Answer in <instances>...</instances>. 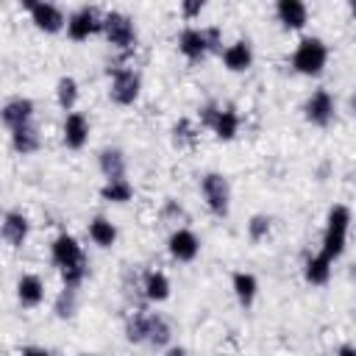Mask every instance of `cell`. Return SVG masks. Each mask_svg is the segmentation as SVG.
I'll list each match as a JSON object with an SVG mask.
<instances>
[{
	"mask_svg": "<svg viewBox=\"0 0 356 356\" xmlns=\"http://www.w3.org/2000/svg\"><path fill=\"white\" fill-rule=\"evenodd\" d=\"M50 261L61 275V286H81L89 273V259L78 236L61 231L50 239Z\"/></svg>",
	"mask_w": 356,
	"mask_h": 356,
	"instance_id": "obj_1",
	"label": "cell"
},
{
	"mask_svg": "<svg viewBox=\"0 0 356 356\" xmlns=\"http://www.w3.org/2000/svg\"><path fill=\"white\" fill-rule=\"evenodd\" d=\"M350 222L353 214L345 203H334L325 214V228H323V242H320V253H325L331 261H337L345 248H348V234H350Z\"/></svg>",
	"mask_w": 356,
	"mask_h": 356,
	"instance_id": "obj_2",
	"label": "cell"
},
{
	"mask_svg": "<svg viewBox=\"0 0 356 356\" xmlns=\"http://www.w3.org/2000/svg\"><path fill=\"white\" fill-rule=\"evenodd\" d=\"M328 56H331V53H328V44H325L320 36H303V39L295 44V50H292V56H289V64H292V70H295L298 75L317 78V75L325 72Z\"/></svg>",
	"mask_w": 356,
	"mask_h": 356,
	"instance_id": "obj_3",
	"label": "cell"
},
{
	"mask_svg": "<svg viewBox=\"0 0 356 356\" xmlns=\"http://www.w3.org/2000/svg\"><path fill=\"white\" fill-rule=\"evenodd\" d=\"M200 128H209L214 139L231 142L236 139L242 128V117L234 106H217V103H203L200 106Z\"/></svg>",
	"mask_w": 356,
	"mask_h": 356,
	"instance_id": "obj_4",
	"label": "cell"
},
{
	"mask_svg": "<svg viewBox=\"0 0 356 356\" xmlns=\"http://www.w3.org/2000/svg\"><path fill=\"white\" fill-rule=\"evenodd\" d=\"M103 36H106V42L117 53H131L136 47V42H139V31H136L134 17H128L125 11H117V8L106 11V17H103Z\"/></svg>",
	"mask_w": 356,
	"mask_h": 356,
	"instance_id": "obj_5",
	"label": "cell"
},
{
	"mask_svg": "<svg viewBox=\"0 0 356 356\" xmlns=\"http://www.w3.org/2000/svg\"><path fill=\"white\" fill-rule=\"evenodd\" d=\"M142 95V75L134 67H114L108 70V100L114 106H134Z\"/></svg>",
	"mask_w": 356,
	"mask_h": 356,
	"instance_id": "obj_6",
	"label": "cell"
},
{
	"mask_svg": "<svg viewBox=\"0 0 356 356\" xmlns=\"http://www.w3.org/2000/svg\"><path fill=\"white\" fill-rule=\"evenodd\" d=\"M200 197H203L209 214H214L220 220L228 217V211H231V184L222 172L211 170V172L200 175Z\"/></svg>",
	"mask_w": 356,
	"mask_h": 356,
	"instance_id": "obj_7",
	"label": "cell"
},
{
	"mask_svg": "<svg viewBox=\"0 0 356 356\" xmlns=\"http://www.w3.org/2000/svg\"><path fill=\"white\" fill-rule=\"evenodd\" d=\"M103 17L97 6H78L67 14V39L70 42H89L95 33H103Z\"/></svg>",
	"mask_w": 356,
	"mask_h": 356,
	"instance_id": "obj_8",
	"label": "cell"
},
{
	"mask_svg": "<svg viewBox=\"0 0 356 356\" xmlns=\"http://www.w3.org/2000/svg\"><path fill=\"white\" fill-rule=\"evenodd\" d=\"M22 8L28 11V17H31L36 31H42V33H61V31H67V14L61 11V6L44 3V0H25Z\"/></svg>",
	"mask_w": 356,
	"mask_h": 356,
	"instance_id": "obj_9",
	"label": "cell"
},
{
	"mask_svg": "<svg viewBox=\"0 0 356 356\" xmlns=\"http://www.w3.org/2000/svg\"><path fill=\"white\" fill-rule=\"evenodd\" d=\"M303 117L314 128H328L334 122V117H337V100H334V95L328 89H323V86L314 89L303 100Z\"/></svg>",
	"mask_w": 356,
	"mask_h": 356,
	"instance_id": "obj_10",
	"label": "cell"
},
{
	"mask_svg": "<svg viewBox=\"0 0 356 356\" xmlns=\"http://www.w3.org/2000/svg\"><path fill=\"white\" fill-rule=\"evenodd\" d=\"M175 44H178V53H181L189 64H200V61L211 53L209 33H206V28H197V25H186V28H181Z\"/></svg>",
	"mask_w": 356,
	"mask_h": 356,
	"instance_id": "obj_11",
	"label": "cell"
},
{
	"mask_svg": "<svg viewBox=\"0 0 356 356\" xmlns=\"http://www.w3.org/2000/svg\"><path fill=\"white\" fill-rule=\"evenodd\" d=\"M167 253H170L172 261H178V264L195 261V259L200 256V239H197V234H195L192 228H186V225L172 228L170 236H167Z\"/></svg>",
	"mask_w": 356,
	"mask_h": 356,
	"instance_id": "obj_12",
	"label": "cell"
},
{
	"mask_svg": "<svg viewBox=\"0 0 356 356\" xmlns=\"http://www.w3.org/2000/svg\"><path fill=\"white\" fill-rule=\"evenodd\" d=\"M33 117H36V103L31 97H22V95L8 97L3 103V108H0V120L8 128V134L17 131V128H22V125H31Z\"/></svg>",
	"mask_w": 356,
	"mask_h": 356,
	"instance_id": "obj_13",
	"label": "cell"
},
{
	"mask_svg": "<svg viewBox=\"0 0 356 356\" xmlns=\"http://www.w3.org/2000/svg\"><path fill=\"white\" fill-rule=\"evenodd\" d=\"M89 134H92V122L83 111H70L64 114V122H61V142L67 150H81L86 147L89 142Z\"/></svg>",
	"mask_w": 356,
	"mask_h": 356,
	"instance_id": "obj_14",
	"label": "cell"
},
{
	"mask_svg": "<svg viewBox=\"0 0 356 356\" xmlns=\"http://www.w3.org/2000/svg\"><path fill=\"white\" fill-rule=\"evenodd\" d=\"M0 236H3V242L8 248H14V250L22 248L28 242V236H31V220H28V214H22L17 209H8L3 214V222H0Z\"/></svg>",
	"mask_w": 356,
	"mask_h": 356,
	"instance_id": "obj_15",
	"label": "cell"
},
{
	"mask_svg": "<svg viewBox=\"0 0 356 356\" xmlns=\"http://www.w3.org/2000/svg\"><path fill=\"white\" fill-rule=\"evenodd\" d=\"M14 295H17V303H19L22 309H39V306L44 303V295H47L42 275H36V273H22V275L17 278V284H14Z\"/></svg>",
	"mask_w": 356,
	"mask_h": 356,
	"instance_id": "obj_16",
	"label": "cell"
},
{
	"mask_svg": "<svg viewBox=\"0 0 356 356\" xmlns=\"http://www.w3.org/2000/svg\"><path fill=\"white\" fill-rule=\"evenodd\" d=\"M253 44L248 42V39H236V42H231V44H225L222 47V53H220V61H222V67L228 70V72H248L250 67H253Z\"/></svg>",
	"mask_w": 356,
	"mask_h": 356,
	"instance_id": "obj_17",
	"label": "cell"
},
{
	"mask_svg": "<svg viewBox=\"0 0 356 356\" xmlns=\"http://www.w3.org/2000/svg\"><path fill=\"white\" fill-rule=\"evenodd\" d=\"M275 19L281 22L284 31H303L309 22V6L303 0H278Z\"/></svg>",
	"mask_w": 356,
	"mask_h": 356,
	"instance_id": "obj_18",
	"label": "cell"
},
{
	"mask_svg": "<svg viewBox=\"0 0 356 356\" xmlns=\"http://www.w3.org/2000/svg\"><path fill=\"white\" fill-rule=\"evenodd\" d=\"M142 295H145V300H150V303H164V300H170V295H172L170 275H167L164 270H147V273L142 275Z\"/></svg>",
	"mask_w": 356,
	"mask_h": 356,
	"instance_id": "obj_19",
	"label": "cell"
},
{
	"mask_svg": "<svg viewBox=\"0 0 356 356\" xmlns=\"http://www.w3.org/2000/svg\"><path fill=\"white\" fill-rule=\"evenodd\" d=\"M97 170L106 181H117V178H125L128 172V159L120 147H103L97 153Z\"/></svg>",
	"mask_w": 356,
	"mask_h": 356,
	"instance_id": "obj_20",
	"label": "cell"
},
{
	"mask_svg": "<svg viewBox=\"0 0 356 356\" xmlns=\"http://www.w3.org/2000/svg\"><path fill=\"white\" fill-rule=\"evenodd\" d=\"M231 289H234L236 303L242 309H250L256 303V298H259V278L253 273H248V270H236L231 275Z\"/></svg>",
	"mask_w": 356,
	"mask_h": 356,
	"instance_id": "obj_21",
	"label": "cell"
},
{
	"mask_svg": "<svg viewBox=\"0 0 356 356\" xmlns=\"http://www.w3.org/2000/svg\"><path fill=\"white\" fill-rule=\"evenodd\" d=\"M331 267H334V261L325 256V253H312L306 261H303V278H306V284H312V286H325L328 281H331Z\"/></svg>",
	"mask_w": 356,
	"mask_h": 356,
	"instance_id": "obj_22",
	"label": "cell"
},
{
	"mask_svg": "<svg viewBox=\"0 0 356 356\" xmlns=\"http://www.w3.org/2000/svg\"><path fill=\"white\" fill-rule=\"evenodd\" d=\"M86 234H89L92 245H97V248H103V250H106V248H114V242H117V236H120L117 225H114L108 217H103V214H95V217L89 220Z\"/></svg>",
	"mask_w": 356,
	"mask_h": 356,
	"instance_id": "obj_23",
	"label": "cell"
},
{
	"mask_svg": "<svg viewBox=\"0 0 356 356\" xmlns=\"http://www.w3.org/2000/svg\"><path fill=\"white\" fill-rule=\"evenodd\" d=\"M11 147H14V153H19V156H33V153L42 147L39 125L31 122V125H22V128L11 131Z\"/></svg>",
	"mask_w": 356,
	"mask_h": 356,
	"instance_id": "obj_24",
	"label": "cell"
},
{
	"mask_svg": "<svg viewBox=\"0 0 356 356\" xmlns=\"http://www.w3.org/2000/svg\"><path fill=\"white\" fill-rule=\"evenodd\" d=\"M170 342H172L170 323L159 312H150L147 314V342L145 345H150L153 350H164V348H170Z\"/></svg>",
	"mask_w": 356,
	"mask_h": 356,
	"instance_id": "obj_25",
	"label": "cell"
},
{
	"mask_svg": "<svg viewBox=\"0 0 356 356\" xmlns=\"http://www.w3.org/2000/svg\"><path fill=\"white\" fill-rule=\"evenodd\" d=\"M78 97H81V86H78V81H75L72 75H61V78L56 81V103H58V108H61L64 114L75 111Z\"/></svg>",
	"mask_w": 356,
	"mask_h": 356,
	"instance_id": "obj_26",
	"label": "cell"
},
{
	"mask_svg": "<svg viewBox=\"0 0 356 356\" xmlns=\"http://www.w3.org/2000/svg\"><path fill=\"white\" fill-rule=\"evenodd\" d=\"M100 200L106 203H114V206H122V203H131L134 200V184L128 178H117V181H106L100 186Z\"/></svg>",
	"mask_w": 356,
	"mask_h": 356,
	"instance_id": "obj_27",
	"label": "cell"
},
{
	"mask_svg": "<svg viewBox=\"0 0 356 356\" xmlns=\"http://www.w3.org/2000/svg\"><path fill=\"white\" fill-rule=\"evenodd\" d=\"M172 147L178 150H192L197 145V136H200V128L189 120V117H181L175 125H172Z\"/></svg>",
	"mask_w": 356,
	"mask_h": 356,
	"instance_id": "obj_28",
	"label": "cell"
},
{
	"mask_svg": "<svg viewBox=\"0 0 356 356\" xmlns=\"http://www.w3.org/2000/svg\"><path fill=\"white\" fill-rule=\"evenodd\" d=\"M147 314L145 309H136L125 317V339L131 345H145L147 342Z\"/></svg>",
	"mask_w": 356,
	"mask_h": 356,
	"instance_id": "obj_29",
	"label": "cell"
},
{
	"mask_svg": "<svg viewBox=\"0 0 356 356\" xmlns=\"http://www.w3.org/2000/svg\"><path fill=\"white\" fill-rule=\"evenodd\" d=\"M78 312V289L75 286H61V292L53 300V314L58 320H72Z\"/></svg>",
	"mask_w": 356,
	"mask_h": 356,
	"instance_id": "obj_30",
	"label": "cell"
},
{
	"mask_svg": "<svg viewBox=\"0 0 356 356\" xmlns=\"http://www.w3.org/2000/svg\"><path fill=\"white\" fill-rule=\"evenodd\" d=\"M270 231H273V220H270L267 214H253V217L248 220V239H250L253 245L264 242V239L270 236Z\"/></svg>",
	"mask_w": 356,
	"mask_h": 356,
	"instance_id": "obj_31",
	"label": "cell"
},
{
	"mask_svg": "<svg viewBox=\"0 0 356 356\" xmlns=\"http://www.w3.org/2000/svg\"><path fill=\"white\" fill-rule=\"evenodd\" d=\"M203 8H206V3H203V0H184V3H181V14H184V19H186V22L197 19V17L203 14Z\"/></svg>",
	"mask_w": 356,
	"mask_h": 356,
	"instance_id": "obj_32",
	"label": "cell"
},
{
	"mask_svg": "<svg viewBox=\"0 0 356 356\" xmlns=\"http://www.w3.org/2000/svg\"><path fill=\"white\" fill-rule=\"evenodd\" d=\"M161 211H164V217H172V220L184 217V209H181V206H178L172 197H167V200H164V209H161Z\"/></svg>",
	"mask_w": 356,
	"mask_h": 356,
	"instance_id": "obj_33",
	"label": "cell"
},
{
	"mask_svg": "<svg viewBox=\"0 0 356 356\" xmlns=\"http://www.w3.org/2000/svg\"><path fill=\"white\" fill-rule=\"evenodd\" d=\"M19 356H53V353L47 348H42V345H25L19 350Z\"/></svg>",
	"mask_w": 356,
	"mask_h": 356,
	"instance_id": "obj_34",
	"label": "cell"
},
{
	"mask_svg": "<svg viewBox=\"0 0 356 356\" xmlns=\"http://www.w3.org/2000/svg\"><path fill=\"white\" fill-rule=\"evenodd\" d=\"M161 356H189V353H186V348H184V345H170V348H164V350H161Z\"/></svg>",
	"mask_w": 356,
	"mask_h": 356,
	"instance_id": "obj_35",
	"label": "cell"
},
{
	"mask_svg": "<svg viewBox=\"0 0 356 356\" xmlns=\"http://www.w3.org/2000/svg\"><path fill=\"white\" fill-rule=\"evenodd\" d=\"M337 356H356V345H339Z\"/></svg>",
	"mask_w": 356,
	"mask_h": 356,
	"instance_id": "obj_36",
	"label": "cell"
},
{
	"mask_svg": "<svg viewBox=\"0 0 356 356\" xmlns=\"http://www.w3.org/2000/svg\"><path fill=\"white\" fill-rule=\"evenodd\" d=\"M348 11H350V17L356 19V0H348Z\"/></svg>",
	"mask_w": 356,
	"mask_h": 356,
	"instance_id": "obj_37",
	"label": "cell"
},
{
	"mask_svg": "<svg viewBox=\"0 0 356 356\" xmlns=\"http://www.w3.org/2000/svg\"><path fill=\"white\" fill-rule=\"evenodd\" d=\"M78 356H97V353H78Z\"/></svg>",
	"mask_w": 356,
	"mask_h": 356,
	"instance_id": "obj_38",
	"label": "cell"
},
{
	"mask_svg": "<svg viewBox=\"0 0 356 356\" xmlns=\"http://www.w3.org/2000/svg\"><path fill=\"white\" fill-rule=\"evenodd\" d=\"M353 111H356V95H353Z\"/></svg>",
	"mask_w": 356,
	"mask_h": 356,
	"instance_id": "obj_39",
	"label": "cell"
}]
</instances>
